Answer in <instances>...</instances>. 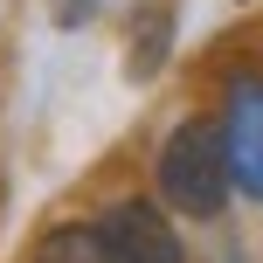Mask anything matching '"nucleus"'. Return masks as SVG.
Segmentation results:
<instances>
[{
    "instance_id": "2",
    "label": "nucleus",
    "mask_w": 263,
    "mask_h": 263,
    "mask_svg": "<svg viewBox=\"0 0 263 263\" xmlns=\"http://www.w3.org/2000/svg\"><path fill=\"white\" fill-rule=\"evenodd\" d=\"M104 263H187V242L159 201H111L97 215Z\"/></svg>"
},
{
    "instance_id": "3",
    "label": "nucleus",
    "mask_w": 263,
    "mask_h": 263,
    "mask_svg": "<svg viewBox=\"0 0 263 263\" xmlns=\"http://www.w3.org/2000/svg\"><path fill=\"white\" fill-rule=\"evenodd\" d=\"M222 145H229V173L236 194L263 201V77H236L222 104Z\"/></svg>"
},
{
    "instance_id": "4",
    "label": "nucleus",
    "mask_w": 263,
    "mask_h": 263,
    "mask_svg": "<svg viewBox=\"0 0 263 263\" xmlns=\"http://www.w3.org/2000/svg\"><path fill=\"white\" fill-rule=\"evenodd\" d=\"M35 263H104V242H97V222H63L42 236Z\"/></svg>"
},
{
    "instance_id": "1",
    "label": "nucleus",
    "mask_w": 263,
    "mask_h": 263,
    "mask_svg": "<svg viewBox=\"0 0 263 263\" xmlns=\"http://www.w3.org/2000/svg\"><path fill=\"white\" fill-rule=\"evenodd\" d=\"M153 187L159 208L187 215V222H215L236 194V173H229V145H222V118H180L166 132L153 159Z\"/></svg>"
}]
</instances>
